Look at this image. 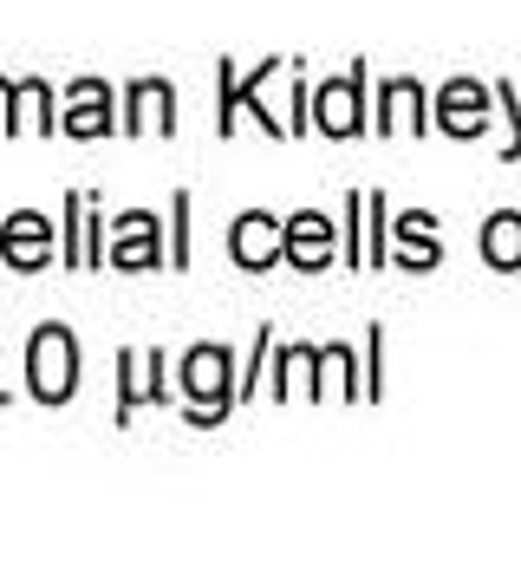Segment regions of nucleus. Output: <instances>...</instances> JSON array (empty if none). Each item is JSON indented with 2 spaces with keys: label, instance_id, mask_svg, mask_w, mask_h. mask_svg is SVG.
Masks as SVG:
<instances>
[{
  "label": "nucleus",
  "instance_id": "nucleus-1",
  "mask_svg": "<svg viewBox=\"0 0 521 561\" xmlns=\"http://www.w3.org/2000/svg\"><path fill=\"white\" fill-rule=\"evenodd\" d=\"M26 392H33L39 405H66V399L79 392V340H72V327L46 320V327L26 340Z\"/></svg>",
  "mask_w": 521,
  "mask_h": 561
},
{
  "label": "nucleus",
  "instance_id": "nucleus-2",
  "mask_svg": "<svg viewBox=\"0 0 521 561\" xmlns=\"http://www.w3.org/2000/svg\"><path fill=\"white\" fill-rule=\"evenodd\" d=\"M176 386H183L196 424L229 419V405H235V359H229V346H189L183 366H176Z\"/></svg>",
  "mask_w": 521,
  "mask_h": 561
},
{
  "label": "nucleus",
  "instance_id": "nucleus-3",
  "mask_svg": "<svg viewBox=\"0 0 521 561\" xmlns=\"http://www.w3.org/2000/svg\"><path fill=\"white\" fill-rule=\"evenodd\" d=\"M313 131H326V138H359L366 131V66H352L346 79L313 92Z\"/></svg>",
  "mask_w": 521,
  "mask_h": 561
},
{
  "label": "nucleus",
  "instance_id": "nucleus-4",
  "mask_svg": "<svg viewBox=\"0 0 521 561\" xmlns=\"http://www.w3.org/2000/svg\"><path fill=\"white\" fill-rule=\"evenodd\" d=\"M53 222L39 216V209H20V216H7L0 222V262L13 268V275H33V268H46L53 262Z\"/></svg>",
  "mask_w": 521,
  "mask_h": 561
},
{
  "label": "nucleus",
  "instance_id": "nucleus-5",
  "mask_svg": "<svg viewBox=\"0 0 521 561\" xmlns=\"http://www.w3.org/2000/svg\"><path fill=\"white\" fill-rule=\"evenodd\" d=\"M280 249H287V222H274L267 209H248V216L229 229V255H235V268H248V275L274 268Z\"/></svg>",
  "mask_w": 521,
  "mask_h": 561
},
{
  "label": "nucleus",
  "instance_id": "nucleus-6",
  "mask_svg": "<svg viewBox=\"0 0 521 561\" xmlns=\"http://www.w3.org/2000/svg\"><path fill=\"white\" fill-rule=\"evenodd\" d=\"M112 85L105 79H72L66 85V138H112Z\"/></svg>",
  "mask_w": 521,
  "mask_h": 561
},
{
  "label": "nucleus",
  "instance_id": "nucleus-7",
  "mask_svg": "<svg viewBox=\"0 0 521 561\" xmlns=\"http://www.w3.org/2000/svg\"><path fill=\"white\" fill-rule=\"evenodd\" d=\"M280 262H293V268L320 275V268L333 262V222H326L320 209H300V216H287V249H280Z\"/></svg>",
  "mask_w": 521,
  "mask_h": 561
},
{
  "label": "nucleus",
  "instance_id": "nucleus-8",
  "mask_svg": "<svg viewBox=\"0 0 521 561\" xmlns=\"http://www.w3.org/2000/svg\"><path fill=\"white\" fill-rule=\"evenodd\" d=\"M125 131H176V92L170 79H130L125 92Z\"/></svg>",
  "mask_w": 521,
  "mask_h": 561
},
{
  "label": "nucleus",
  "instance_id": "nucleus-9",
  "mask_svg": "<svg viewBox=\"0 0 521 561\" xmlns=\"http://www.w3.org/2000/svg\"><path fill=\"white\" fill-rule=\"evenodd\" d=\"M105 262H112V268H157V262H163V249H157V216H150V209L118 216Z\"/></svg>",
  "mask_w": 521,
  "mask_h": 561
},
{
  "label": "nucleus",
  "instance_id": "nucleus-10",
  "mask_svg": "<svg viewBox=\"0 0 521 561\" xmlns=\"http://www.w3.org/2000/svg\"><path fill=\"white\" fill-rule=\"evenodd\" d=\"M437 125H443L450 138H476V131L489 125V92H483L476 79H450L443 99H437Z\"/></svg>",
  "mask_w": 521,
  "mask_h": 561
},
{
  "label": "nucleus",
  "instance_id": "nucleus-11",
  "mask_svg": "<svg viewBox=\"0 0 521 561\" xmlns=\"http://www.w3.org/2000/svg\"><path fill=\"white\" fill-rule=\"evenodd\" d=\"M118 373H125V392H118V424H125L143 399H170V386L157 379V373H163V353L137 346V353H125V359H118Z\"/></svg>",
  "mask_w": 521,
  "mask_h": 561
},
{
  "label": "nucleus",
  "instance_id": "nucleus-12",
  "mask_svg": "<svg viewBox=\"0 0 521 561\" xmlns=\"http://www.w3.org/2000/svg\"><path fill=\"white\" fill-rule=\"evenodd\" d=\"M391 125H410V131H430V112H424V85L417 79H391L379 92V131Z\"/></svg>",
  "mask_w": 521,
  "mask_h": 561
},
{
  "label": "nucleus",
  "instance_id": "nucleus-13",
  "mask_svg": "<svg viewBox=\"0 0 521 561\" xmlns=\"http://www.w3.org/2000/svg\"><path fill=\"white\" fill-rule=\"evenodd\" d=\"M391 229H397V242H404V255H397L404 268H437V229H430V216H424V209L397 216Z\"/></svg>",
  "mask_w": 521,
  "mask_h": 561
},
{
  "label": "nucleus",
  "instance_id": "nucleus-14",
  "mask_svg": "<svg viewBox=\"0 0 521 561\" xmlns=\"http://www.w3.org/2000/svg\"><path fill=\"white\" fill-rule=\"evenodd\" d=\"M483 262H496V268H521V216L516 209L489 216V229H483Z\"/></svg>",
  "mask_w": 521,
  "mask_h": 561
},
{
  "label": "nucleus",
  "instance_id": "nucleus-15",
  "mask_svg": "<svg viewBox=\"0 0 521 561\" xmlns=\"http://www.w3.org/2000/svg\"><path fill=\"white\" fill-rule=\"evenodd\" d=\"M13 105H20L13 125H26V131H59V118H53V92H46L39 79H20V85H13Z\"/></svg>",
  "mask_w": 521,
  "mask_h": 561
},
{
  "label": "nucleus",
  "instance_id": "nucleus-16",
  "mask_svg": "<svg viewBox=\"0 0 521 561\" xmlns=\"http://www.w3.org/2000/svg\"><path fill=\"white\" fill-rule=\"evenodd\" d=\"M366 262H391V209L385 196H366Z\"/></svg>",
  "mask_w": 521,
  "mask_h": 561
},
{
  "label": "nucleus",
  "instance_id": "nucleus-17",
  "mask_svg": "<svg viewBox=\"0 0 521 561\" xmlns=\"http://www.w3.org/2000/svg\"><path fill=\"white\" fill-rule=\"evenodd\" d=\"M176 268H189V190H176Z\"/></svg>",
  "mask_w": 521,
  "mask_h": 561
},
{
  "label": "nucleus",
  "instance_id": "nucleus-18",
  "mask_svg": "<svg viewBox=\"0 0 521 561\" xmlns=\"http://www.w3.org/2000/svg\"><path fill=\"white\" fill-rule=\"evenodd\" d=\"M7 99H13V85H7V79H0V112H7ZM0 125H7V118H0Z\"/></svg>",
  "mask_w": 521,
  "mask_h": 561
}]
</instances>
